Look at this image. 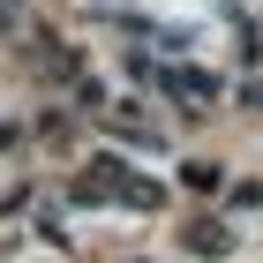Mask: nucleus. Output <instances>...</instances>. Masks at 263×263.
<instances>
[{
	"label": "nucleus",
	"mask_w": 263,
	"mask_h": 263,
	"mask_svg": "<svg viewBox=\"0 0 263 263\" xmlns=\"http://www.w3.org/2000/svg\"><path fill=\"white\" fill-rule=\"evenodd\" d=\"M0 30H15V0H0Z\"/></svg>",
	"instance_id": "nucleus-5"
},
{
	"label": "nucleus",
	"mask_w": 263,
	"mask_h": 263,
	"mask_svg": "<svg viewBox=\"0 0 263 263\" xmlns=\"http://www.w3.org/2000/svg\"><path fill=\"white\" fill-rule=\"evenodd\" d=\"M226 211H233V218L263 211V181H233V188H226Z\"/></svg>",
	"instance_id": "nucleus-3"
},
{
	"label": "nucleus",
	"mask_w": 263,
	"mask_h": 263,
	"mask_svg": "<svg viewBox=\"0 0 263 263\" xmlns=\"http://www.w3.org/2000/svg\"><path fill=\"white\" fill-rule=\"evenodd\" d=\"M188 248H196V256H226V248H233V233H226V226H211V218H196V226H188Z\"/></svg>",
	"instance_id": "nucleus-2"
},
{
	"label": "nucleus",
	"mask_w": 263,
	"mask_h": 263,
	"mask_svg": "<svg viewBox=\"0 0 263 263\" xmlns=\"http://www.w3.org/2000/svg\"><path fill=\"white\" fill-rule=\"evenodd\" d=\"M158 83H173V98L196 105V113H203V105H218V76H211V68H181V61H165Z\"/></svg>",
	"instance_id": "nucleus-1"
},
{
	"label": "nucleus",
	"mask_w": 263,
	"mask_h": 263,
	"mask_svg": "<svg viewBox=\"0 0 263 263\" xmlns=\"http://www.w3.org/2000/svg\"><path fill=\"white\" fill-rule=\"evenodd\" d=\"M241 105H256V113H263V83H248V90H241Z\"/></svg>",
	"instance_id": "nucleus-4"
}]
</instances>
